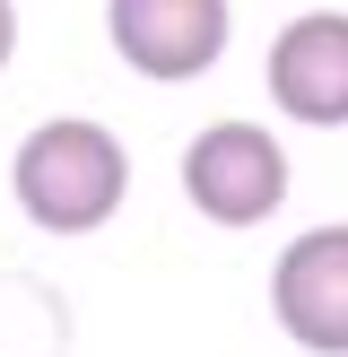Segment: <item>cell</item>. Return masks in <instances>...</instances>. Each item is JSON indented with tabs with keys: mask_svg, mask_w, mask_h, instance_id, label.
I'll return each mask as SVG.
<instances>
[{
	"mask_svg": "<svg viewBox=\"0 0 348 357\" xmlns=\"http://www.w3.org/2000/svg\"><path fill=\"white\" fill-rule=\"evenodd\" d=\"M9 192H17V209H26L44 236H96L122 209V192H131V157H122V139L104 131V122L61 114V122H35V131L17 139Z\"/></svg>",
	"mask_w": 348,
	"mask_h": 357,
	"instance_id": "obj_1",
	"label": "cell"
},
{
	"mask_svg": "<svg viewBox=\"0 0 348 357\" xmlns=\"http://www.w3.org/2000/svg\"><path fill=\"white\" fill-rule=\"evenodd\" d=\"M183 201L209 227H261L287 201V149L261 122H209L183 149Z\"/></svg>",
	"mask_w": 348,
	"mask_h": 357,
	"instance_id": "obj_2",
	"label": "cell"
},
{
	"mask_svg": "<svg viewBox=\"0 0 348 357\" xmlns=\"http://www.w3.org/2000/svg\"><path fill=\"white\" fill-rule=\"evenodd\" d=\"M104 35L113 52L139 70V79H200L218 70L226 35H235V9L226 0H104Z\"/></svg>",
	"mask_w": 348,
	"mask_h": 357,
	"instance_id": "obj_3",
	"label": "cell"
},
{
	"mask_svg": "<svg viewBox=\"0 0 348 357\" xmlns=\"http://www.w3.org/2000/svg\"><path fill=\"white\" fill-rule=\"evenodd\" d=\"M261 87L287 122H313V131H340L348 122V9H305L270 35V61H261Z\"/></svg>",
	"mask_w": 348,
	"mask_h": 357,
	"instance_id": "obj_4",
	"label": "cell"
},
{
	"mask_svg": "<svg viewBox=\"0 0 348 357\" xmlns=\"http://www.w3.org/2000/svg\"><path fill=\"white\" fill-rule=\"evenodd\" d=\"M270 314L296 349L348 357V227H305L270 261Z\"/></svg>",
	"mask_w": 348,
	"mask_h": 357,
	"instance_id": "obj_5",
	"label": "cell"
},
{
	"mask_svg": "<svg viewBox=\"0 0 348 357\" xmlns=\"http://www.w3.org/2000/svg\"><path fill=\"white\" fill-rule=\"evenodd\" d=\"M9 52H17V9L0 0V70H9Z\"/></svg>",
	"mask_w": 348,
	"mask_h": 357,
	"instance_id": "obj_6",
	"label": "cell"
}]
</instances>
